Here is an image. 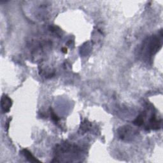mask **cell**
I'll use <instances>...</instances> for the list:
<instances>
[{
  "label": "cell",
  "mask_w": 163,
  "mask_h": 163,
  "mask_svg": "<svg viewBox=\"0 0 163 163\" xmlns=\"http://www.w3.org/2000/svg\"><path fill=\"white\" fill-rule=\"evenodd\" d=\"M161 47V42L157 37H152L148 38L147 41L144 42L142 47V52L147 57H151L156 54L159 47Z\"/></svg>",
  "instance_id": "6da1fadb"
},
{
  "label": "cell",
  "mask_w": 163,
  "mask_h": 163,
  "mask_svg": "<svg viewBox=\"0 0 163 163\" xmlns=\"http://www.w3.org/2000/svg\"><path fill=\"white\" fill-rule=\"evenodd\" d=\"M119 135L121 139H129L134 135V131L131 127L129 126H123L119 130Z\"/></svg>",
  "instance_id": "7a4b0ae2"
},
{
  "label": "cell",
  "mask_w": 163,
  "mask_h": 163,
  "mask_svg": "<svg viewBox=\"0 0 163 163\" xmlns=\"http://www.w3.org/2000/svg\"><path fill=\"white\" fill-rule=\"evenodd\" d=\"M1 109L4 113H7L10 111L12 105V99L7 96V95H3L1 98Z\"/></svg>",
  "instance_id": "3957f363"
},
{
  "label": "cell",
  "mask_w": 163,
  "mask_h": 163,
  "mask_svg": "<svg viewBox=\"0 0 163 163\" xmlns=\"http://www.w3.org/2000/svg\"><path fill=\"white\" fill-rule=\"evenodd\" d=\"M22 153L24 156V157L29 162H40V161H38V159H36V158L32 154H31V153L30 152H29L28 150H26V149H24V150L22 151Z\"/></svg>",
  "instance_id": "277c9868"
},
{
  "label": "cell",
  "mask_w": 163,
  "mask_h": 163,
  "mask_svg": "<svg viewBox=\"0 0 163 163\" xmlns=\"http://www.w3.org/2000/svg\"><path fill=\"white\" fill-rule=\"evenodd\" d=\"M134 124L137 126H141L143 124V115H140L133 122Z\"/></svg>",
  "instance_id": "5b68a950"
},
{
  "label": "cell",
  "mask_w": 163,
  "mask_h": 163,
  "mask_svg": "<svg viewBox=\"0 0 163 163\" xmlns=\"http://www.w3.org/2000/svg\"><path fill=\"white\" fill-rule=\"evenodd\" d=\"M90 128V124L89 122H87V121L83 122L82 125V126H81L82 130L84 131V132H85V131H87Z\"/></svg>",
  "instance_id": "8992f818"
},
{
  "label": "cell",
  "mask_w": 163,
  "mask_h": 163,
  "mask_svg": "<svg viewBox=\"0 0 163 163\" xmlns=\"http://www.w3.org/2000/svg\"><path fill=\"white\" fill-rule=\"evenodd\" d=\"M51 117H52V119L54 121H55L56 122H57L58 120H59V118L57 117V115H56V114H54V112L51 111Z\"/></svg>",
  "instance_id": "52a82bcc"
}]
</instances>
